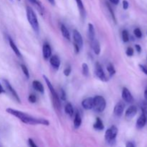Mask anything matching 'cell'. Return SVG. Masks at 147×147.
Instances as JSON below:
<instances>
[{"instance_id":"obj_1","label":"cell","mask_w":147,"mask_h":147,"mask_svg":"<svg viewBox=\"0 0 147 147\" xmlns=\"http://www.w3.org/2000/svg\"><path fill=\"white\" fill-rule=\"evenodd\" d=\"M6 111L10 115L15 116L16 118L20 119L22 122H23L25 124L30 125H44V126H49L50 122L48 120L45 119H39L35 118L34 116H32L29 115L28 113H24V112L16 110V109H11V108H7L6 109Z\"/></svg>"},{"instance_id":"obj_2","label":"cell","mask_w":147,"mask_h":147,"mask_svg":"<svg viewBox=\"0 0 147 147\" xmlns=\"http://www.w3.org/2000/svg\"><path fill=\"white\" fill-rule=\"evenodd\" d=\"M26 16H27V19L32 28L37 34H38L39 32H40V25H39L37 14L32 7H27V8H26Z\"/></svg>"},{"instance_id":"obj_3","label":"cell","mask_w":147,"mask_h":147,"mask_svg":"<svg viewBox=\"0 0 147 147\" xmlns=\"http://www.w3.org/2000/svg\"><path fill=\"white\" fill-rule=\"evenodd\" d=\"M43 78L45 79V81L46 85H47L50 92L51 93L52 99H53V104H54L55 107L57 109H60V108H61V102H60V97H59L58 95H57V92H56V90H55L54 87H53V86L52 85V83L50 82V80H49V78L47 77V76H43Z\"/></svg>"},{"instance_id":"obj_4","label":"cell","mask_w":147,"mask_h":147,"mask_svg":"<svg viewBox=\"0 0 147 147\" xmlns=\"http://www.w3.org/2000/svg\"><path fill=\"white\" fill-rule=\"evenodd\" d=\"M106 107V99L101 96H96L93 98V110L96 113H102Z\"/></svg>"},{"instance_id":"obj_5","label":"cell","mask_w":147,"mask_h":147,"mask_svg":"<svg viewBox=\"0 0 147 147\" xmlns=\"http://www.w3.org/2000/svg\"><path fill=\"white\" fill-rule=\"evenodd\" d=\"M118 134V128L113 125L105 133V139L110 145H113L116 143V139Z\"/></svg>"},{"instance_id":"obj_6","label":"cell","mask_w":147,"mask_h":147,"mask_svg":"<svg viewBox=\"0 0 147 147\" xmlns=\"http://www.w3.org/2000/svg\"><path fill=\"white\" fill-rule=\"evenodd\" d=\"M2 82H3V83H4V86H5L7 90H8L9 93L11 95V96H12V97L15 99L16 101L18 102L19 103H21V100H20V96H19V95L17 94V91L14 90V88L11 86V83L9 82V80H7V79H3Z\"/></svg>"},{"instance_id":"obj_7","label":"cell","mask_w":147,"mask_h":147,"mask_svg":"<svg viewBox=\"0 0 147 147\" xmlns=\"http://www.w3.org/2000/svg\"><path fill=\"white\" fill-rule=\"evenodd\" d=\"M95 74H96V77L98 79H100V80H102V81H108L107 76H106V73H105L104 70H103V67H102V65L98 62H97L96 65H95Z\"/></svg>"},{"instance_id":"obj_8","label":"cell","mask_w":147,"mask_h":147,"mask_svg":"<svg viewBox=\"0 0 147 147\" xmlns=\"http://www.w3.org/2000/svg\"><path fill=\"white\" fill-rule=\"evenodd\" d=\"M125 109V103L123 101H119L115 106L114 109H113V113H114L115 116H116L117 117H121L122 116V114L123 113Z\"/></svg>"},{"instance_id":"obj_9","label":"cell","mask_w":147,"mask_h":147,"mask_svg":"<svg viewBox=\"0 0 147 147\" xmlns=\"http://www.w3.org/2000/svg\"><path fill=\"white\" fill-rule=\"evenodd\" d=\"M73 40H74V44L77 45L81 49L83 45V40L80 32L78 31L77 30H74L73 32Z\"/></svg>"},{"instance_id":"obj_10","label":"cell","mask_w":147,"mask_h":147,"mask_svg":"<svg viewBox=\"0 0 147 147\" xmlns=\"http://www.w3.org/2000/svg\"><path fill=\"white\" fill-rule=\"evenodd\" d=\"M122 98H123V101L126 102L128 103H133L134 101V98L132 94L131 93L130 90L127 88H123V90H122Z\"/></svg>"},{"instance_id":"obj_11","label":"cell","mask_w":147,"mask_h":147,"mask_svg":"<svg viewBox=\"0 0 147 147\" xmlns=\"http://www.w3.org/2000/svg\"><path fill=\"white\" fill-rule=\"evenodd\" d=\"M42 56L45 60H48L52 56V49L50 45L45 42L42 46Z\"/></svg>"},{"instance_id":"obj_12","label":"cell","mask_w":147,"mask_h":147,"mask_svg":"<svg viewBox=\"0 0 147 147\" xmlns=\"http://www.w3.org/2000/svg\"><path fill=\"white\" fill-rule=\"evenodd\" d=\"M137 113V108L136 106H131L126 109V112H125V117L126 119H133L136 114Z\"/></svg>"},{"instance_id":"obj_13","label":"cell","mask_w":147,"mask_h":147,"mask_svg":"<svg viewBox=\"0 0 147 147\" xmlns=\"http://www.w3.org/2000/svg\"><path fill=\"white\" fill-rule=\"evenodd\" d=\"M82 107L86 110H90L93 107V98L88 97L85 98L81 103Z\"/></svg>"},{"instance_id":"obj_14","label":"cell","mask_w":147,"mask_h":147,"mask_svg":"<svg viewBox=\"0 0 147 147\" xmlns=\"http://www.w3.org/2000/svg\"><path fill=\"white\" fill-rule=\"evenodd\" d=\"M8 41H9V46L11 47V50H13V52L14 53V54L16 55V56H17L18 57H22V54L20 53V50H19L18 47L16 45V44L14 43V40L11 39V37L8 36Z\"/></svg>"},{"instance_id":"obj_15","label":"cell","mask_w":147,"mask_h":147,"mask_svg":"<svg viewBox=\"0 0 147 147\" xmlns=\"http://www.w3.org/2000/svg\"><path fill=\"white\" fill-rule=\"evenodd\" d=\"M90 42H91V47H92V49H93V52H94L95 54H96V55H100V42H99L98 40L97 39L95 38L94 40H92V41H90Z\"/></svg>"},{"instance_id":"obj_16","label":"cell","mask_w":147,"mask_h":147,"mask_svg":"<svg viewBox=\"0 0 147 147\" xmlns=\"http://www.w3.org/2000/svg\"><path fill=\"white\" fill-rule=\"evenodd\" d=\"M50 63L55 69L58 70L60 66V60L57 55H53L50 58Z\"/></svg>"},{"instance_id":"obj_17","label":"cell","mask_w":147,"mask_h":147,"mask_svg":"<svg viewBox=\"0 0 147 147\" xmlns=\"http://www.w3.org/2000/svg\"><path fill=\"white\" fill-rule=\"evenodd\" d=\"M147 121L146 117H145L144 115L142 113L140 116L139 117V119H137L136 121V126L138 129H143L144 127L145 126V125L146 124Z\"/></svg>"},{"instance_id":"obj_18","label":"cell","mask_w":147,"mask_h":147,"mask_svg":"<svg viewBox=\"0 0 147 147\" xmlns=\"http://www.w3.org/2000/svg\"><path fill=\"white\" fill-rule=\"evenodd\" d=\"M73 124H74V128L76 129H79L82 124V118L80 116V113L77 111L76 113H75L74 116V121H73Z\"/></svg>"},{"instance_id":"obj_19","label":"cell","mask_w":147,"mask_h":147,"mask_svg":"<svg viewBox=\"0 0 147 147\" xmlns=\"http://www.w3.org/2000/svg\"><path fill=\"white\" fill-rule=\"evenodd\" d=\"M32 87L36 91L39 92V93L43 94L45 92V88L43 85L42 84V83H40L38 80H34L32 82Z\"/></svg>"},{"instance_id":"obj_20","label":"cell","mask_w":147,"mask_h":147,"mask_svg":"<svg viewBox=\"0 0 147 147\" xmlns=\"http://www.w3.org/2000/svg\"><path fill=\"white\" fill-rule=\"evenodd\" d=\"M88 37L90 41L94 40L96 38V31H95L94 26L91 23H88Z\"/></svg>"},{"instance_id":"obj_21","label":"cell","mask_w":147,"mask_h":147,"mask_svg":"<svg viewBox=\"0 0 147 147\" xmlns=\"http://www.w3.org/2000/svg\"><path fill=\"white\" fill-rule=\"evenodd\" d=\"M93 128L98 131H102L104 129V125H103V121L99 117L96 118V122L93 124Z\"/></svg>"},{"instance_id":"obj_22","label":"cell","mask_w":147,"mask_h":147,"mask_svg":"<svg viewBox=\"0 0 147 147\" xmlns=\"http://www.w3.org/2000/svg\"><path fill=\"white\" fill-rule=\"evenodd\" d=\"M60 31H61L63 36L66 39V40H70V32H69V30H67V28L66 27V26L65 25V24H62L61 25H60Z\"/></svg>"},{"instance_id":"obj_23","label":"cell","mask_w":147,"mask_h":147,"mask_svg":"<svg viewBox=\"0 0 147 147\" xmlns=\"http://www.w3.org/2000/svg\"><path fill=\"white\" fill-rule=\"evenodd\" d=\"M65 112L66 114L68 115L70 117H73L74 113V109H73V105L70 103H66L65 106Z\"/></svg>"},{"instance_id":"obj_24","label":"cell","mask_w":147,"mask_h":147,"mask_svg":"<svg viewBox=\"0 0 147 147\" xmlns=\"http://www.w3.org/2000/svg\"><path fill=\"white\" fill-rule=\"evenodd\" d=\"M76 4H77L78 8L80 11V15H81L82 17H86V9H85L83 1H82V0H76Z\"/></svg>"},{"instance_id":"obj_25","label":"cell","mask_w":147,"mask_h":147,"mask_svg":"<svg viewBox=\"0 0 147 147\" xmlns=\"http://www.w3.org/2000/svg\"><path fill=\"white\" fill-rule=\"evenodd\" d=\"M82 73L85 77H88L89 76V67L87 63H84L82 64Z\"/></svg>"},{"instance_id":"obj_26","label":"cell","mask_w":147,"mask_h":147,"mask_svg":"<svg viewBox=\"0 0 147 147\" xmlns=\"http://www.w3.org/2000/svg\"><path fill=\"white\" fill-rule=\"evenodd\" d=\"M107 70L109 72V75H110L111 77H112L113 76H114L116 74V69H115L114 66L112 63H109V65H107Z\"/></svg>"},{"instance_id":"obj_27","label":"cell","mask_w":147,"mask_h":147,"mask_svg":"<svg viewBox=\"0 0 147 147\" xmlns=\"http://www.w3.org/2000/svg\"><path fill=\"white\" fill-rule=\"evenodd\" d=\"M122 40H123V42H128L130 40V37H129V32L127 31L126 30H123L122 31Z\"/></svg>"},{"instance_id":"obj_28","label":"cell","mask_w":147,"mask_h":147,"mask_svg":"<svg viewBox=\"0 0 147 147\" xmlns=\"http://www.w3.org/2000/svg\"><path fill=\"white\" fill-rule=\"evenodd\" d=\"M106 7H107L108 9H109V12H110L111 15V17L112 19H113V20L114 21L115 23H116V15H115V13H114V11H113V9H112L111 6L110 5V4L109 3H106Z\"/></svg>"},{"instance_id":"obj_29","label":"cell","mask_w":147,"mask_h":147,"mask_svg":"<svg viewBox=\"0 0 147 147\" xmlns=\"http://www.w3.org/2000/svg\"><path fill=\"white\" fill-rule=\"evenodd\" d=\"M20 66H21L22 70L23 73H24V75L25 76V77L27 78V79L30 78V73H29L28 68H27V66L24 64H22Z\"/></svg>"},{"instance_id":"obj_30","label":"cell","mask_w":147,"mask_h":147,"mask_svg":"<svg viewBox=\"0 0 147 147\" xmlns=\"http://www.w3.org/2000/svg\"><path fill=\"white\" fill-rule=\"evenodd\" d=\"M134 35L136 36V38L140 39L142 37V32L139 28L134 29Z\"/></svg>"},{"instance_id":"obj_31","label":"cell","mask_w":147,"mask_h":147,"mask_svg":"<svg viewBox=\"0 0 147 147\" xmlns=\"http://www.w3.org/2000/svg\"><path fill=\"white\" fill-rule=\"evenodd\" d=\"M142 113L145 116L147 121V102H144L142 106Z\"/></svg>"},{"instance_id":"obj_32","label":"cell","mask_w":147,"mask_h":147,"mask_svg":"<svg viewBox=\"0 0 147 147\" xmlns=\"http://www.w3.org/2000/svg\"><path fill=\"white\" fill-rule=\"evenodd\" d=\"M60 99L63 101H65L67 100V96H66V93L63 88L60 89Z\"/></svg>"},{"instance_id":"obj_33","label":"cell","mask_w":147,"mask_h":147,"mask_svg":"<svg viewBox=\"0 0 147 147\" xmlns=\"http://www.w3.org/2000/svg\"><path fill=\"white\" fill-rule=\"evenodd\" d=\"M28 100L30 103H35L37 102V97H36L35 95L34 94H30L28 96Z\"/></svg>"},{"instance_id":"obj_34","label":"cell","mask_w":147,"mask_h":147,"mask_svg":"<svg viewBox=\"0 0 147 147\" xmlns=\"http://www.w3.org/2000/svg\"><path fill=\"white\" fill-rule=\"evenodd\" d=\"M126 54L127 55V56H129V57H131V56H133L134 54V49L132 48V47H129L126 49Z\"/></svg>"},{"instance_id":"obj_35","label":"cell","mask_w":147,"mask_h":147,"mask_svg":"<svg viewBox=\"0 0 147 147\" xmlns=\"http://www.w3.org/2000/svg\"><path fill=\"white\" fill-rule=\"evenodd\" d=\"M71 71H72V69L70 67H66L65 69L64 70V71H63V73H64V75L65 76H69L70 75V73H71Z\"/></svg>"},{"instance_id":"obj_36","label":"cell","mask_w":147,"mask_h":147,"mask_svg":"<svg viewBox=\"0 0 147 147\" xmlns=\"http://www.w3.org/2000/svg\"><path fill=\"white\" fill-rule=\"evenodd\" d=\"M122 4H123V9H124V10L128 9V8H129V1H128L127 0H123V3H122Z\"/></svg>"},{"instance_id":"obj_37","label":"cell","mask_w":147,"mask_h":147,"mask_svg":"<svg viewBox=\"0 0 147 147\" xmlns=\"http://www.w3.org/2000/svg\"><path fill=\"white\" fill-rule=\"evenodd\" d=\"M28 143L29 145H30V147H38L36 145V144L34 143V142L33 141V139H28Z\"/></svg>"},{"instance_id":"obj_38","label":"cell","mask_w":147,"mask_h":147,"mask_svg":"<svg viewBox=\"0 0 147 147\" xmlns=\"http://www.w3.org/2000/svg\"><path fill=\"white\" fill-rule=\"evenodd\" d=\"M139 67H140L141 70H142V71L144 72V73H145V74L147 76V68L146 67H144V65H139Z\"/></svg>"},{"instance_id":"obj_39","label":"cell","mask_w":147,"mask_h":147,"mask_svg":"<svg viewBox=\"0 0 147 147\" xmlns=\"http://www.w3.org/2000/svg\"><path fill=\"white\" fill-rule=\"evenodd\" d=\"M135 47H136V51L138 52V53H142V47L139 45H135Z\"/></svg>"},{"instance_id":"obj_40","label":"cell","mask_w":147,"mask_h":147,"mask_svg":"<svg viewBox=\"0 0 147 147\" xmlns=\"http://www.w3.org/2000/svg\"><path fill=\"white\" fill-rule=\"evenodd\" d=\"M109 2L111 3V4H114V5H117V4H119L120 0H109Z\"/></svg>"},{"instance_id":"obj_41","label":"cell","mask_w":147,"mask_h":147,"mask_svg":"<svg viewBox=\"0 0 147 147\" xmlns=\"http://www.w3.org/2000/svg\"><path fill=\"white\" fill-rule=\"evenodd\" d=\"M126 147H135V146H134V144L132 143V142H128L127 143H126Z\"/></svg>"},{"instance_id":"obj_42","label":"cell","mask_w":147,"mask_h":147,"mask_svg":"<svg viewBox=\"0 0 147 147\" xmlns=\"http://www.w3.org/2000/svg\"><path fill=\"white\" fill-rule=\"evenodd\" d=\"M5 93V90H4V88H3V86H1V83H0V94H2V93Z\"/></svg>"},{"instance_id":"obj_43","label":"cell","mask_w":147,"mask_h":147,"mask_svg":"<svg viewBox=\"0 0 147 147\" xmlns=\"http://www.w3.org/2000/svg\"><path fill=\"white\" fill-rule=\"evenodd\" d=\"M144 98L146 100V101L147 102V87L144 90Z\"/></svg>"},{"instance_id":"obj_44","label":"cell","mask_w":147,"mask_h":147,"mask_svg":"<svg viewBox=\"0 0 147 147\" xmlns=\"http://www.w3.org/2000/svg\"><path fill=\"white\" fill-rule=\"evenodd\" d=\"M48 1L53 6H55V0H48Z\"/></svg>"},{"instance_id":"obj_45","label":"cell","mask_w":147,"mask_h":147,"mask_svg":"<svg viewBox=\"0 0 147 147\" xmlns=\"http://www.w3.org/2000/svg\"><path fill=\"white\" fill-rule=\"evenodd\" d=\"M18 1H20V0H18Z\"/></svg>"},{"instance_id":"obj_46","label":"cell","mask_w":147,"mask_h":147,"mask_svg":"<svg viewBox=\"0 0 147 147\" xmlns=\"http://www.w3.org/2000/svg\"><path fill=\"white\" fill-rule=\"evenodd\" d=\"M146 34H147V32H146Z\"/></svg>"}]
</instances>
